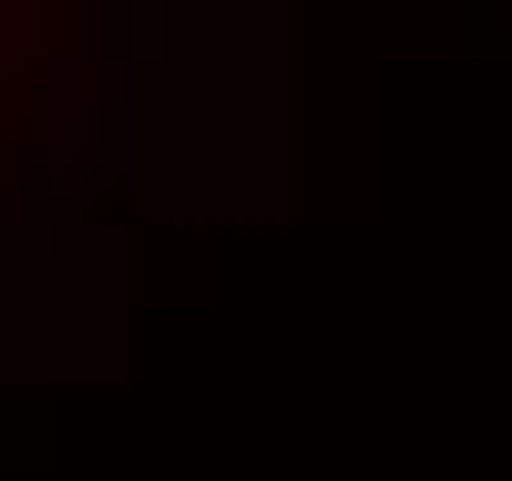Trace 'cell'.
I'll use <instances>...</instances> for the list:
<instances>
[{"mask_svg": "<svg viewBox=\"0 0 512 481\" xmlns=\"http://www.w3.org/2000/svg\"><path fill=\"white\" fill-rule=\"evenodd\" d=\"M52 256V226H0V267H41Z\"/></svg>", "mask_w": 512, "mask_h": 481, "instance_id": "2", "label": "cell"}, {"mask_svg": "<svg viewBox=\"0 0 512 481\" xmlns=\"http://www.w3.org/2000/svg\"><path fill=\"white\" fill-rule=\"evenodd\" d=\"M123 154H134V82H123L113 62L72 52L62 62V103H52V164L72 195H93L123 174Z\"/></svg>", "mask_w": 512, "mask_h": 481, "instance_id": "1", "label": "cell"}]
</instances>
